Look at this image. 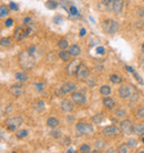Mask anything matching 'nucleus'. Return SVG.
<instances>
[{
	"label": "nucleus",
	"mask_w": 144,
	"mask_h": 153,
	"mask_svg": "<svg viewBox=\"0 0 144 153\" xmlns=\"http://www.w3.org/2000/svg\"><path fill=\"white\" fill-rule=\"evenodd\" d=\"M59 57H60L63 61H70V57H71V55H70L69 51L66 52V51H64V50H62V51L59 52Z\"/></svg>",
	"instance_id": "393cba45"
},
{
	"label": "nucleus",
	"mask_w": 144,
	"mask_h": 153,
	"mask_svg": "<svg viewBox=\"0 0 144 153\" xmlns=\"http://www.w3.org/2000/svg\"><path fill=\"white\" fill-rule=\"evenodd\" d=\"M115 114H116V117H117V118H124V117L127 115V112H125V110L119 109V110H116Z\"/></svg>",
	"instance_id": "473e14b6"
},
{
	"label": "nucleus",
	"mask_w": 144,
	"mask_h": 153,
	"mask_svg": "<svg viewBox=\"0 0 144 153\" xmlns=\"http://www.w3.org/2000/svg\"><path fill=\"white\" fill-rule=\"evenodd\" d=\"M102 102H103V105H104L105 108L109 110H112L114 107H115V101H114V99L110 98V97H105Z\"/></svg>",
	"instance_id": "dca6fc26"
},
{
	"label": "nucleus",
	"mask_w": 144,
	"mask_h": 153,
	"mask_svg": "<svg viewBox=\"0 0 144 153\" xmlns=\"http://www.w3.org/2000/svg\"><path fill=\"white\" fill-rule=\"evenodd\" d=\"M71 99L74 103L79 104V105H82L87 102V97L82 92H78V91L71 93Z\"/></svg>",
	"instance_id": "9d476101"
},
{
	"label": "nucleus",
	"mask_w": 144,
	"mask_h": 153,
	"mask_svg": "<svg viewBox=\"0 0 144 153\" xmlns=\"http://www.w3.org/2000/svg\"><path fill=\"white\" fill-rule=\"evenodd\" d=\"M30 20H31V19H30L29 17H27V18H26V19L23 20V23H24V25H27V23H28V22H29V21H30Z\"/></svg>",
	"instance_id": "8fccbe9b"
},
{
	"label": "nucleus",
	"mask_w": 144,
	"mask_h": 153,
	"mask_svg": "<svg viewBox=\"0 0 144 153\" xmlns=\"http://www.w3.org/2000/svg\"><path fill=\"white\" fill-rule=\"evenodd\" d=\"M61 109H62L63 112H66V113L72 112L73 109H74V102L71 101V100L64 99V100H62V102H61Z\"/></svg>",
	"instance_id": "f8f14e48"
},
{
	"label": "nucleus",
	"mask_w": 144,
	"mask_h": 153,
	"mask_svg": "<svg viewBox=\"0 0 144 153\" xmlns=\"http://www.w3.org/2000/svg\"><path fill=\"white\" fill-rule=\"evenodd\" d=\"M22 123H23V119L21 117H12V118H8L5 121V126L9 131H17Z\"/></svg>",
	"instance_id": "f03ea898"
},
{
	"label": "nucleus",
	"mask_w": 144,
	"mask_h": 153,
	"mask_svg": "<svg viewBox=\"0 0 144 153\" xmlns=\"http://www.w3.org/2000/svg\"><path fill=\"white\" fill-rule=\"evenodd\" d=\"M71 143V139L69 137H64L63 138V142H61L62 145H66V144H70Z\"/></svg>",
	"instance_id": "ea45409f"
},
{
	"label": "nucleus",
	"mask_w": 144,
	"mask_h": 153,
	"mask_svg": "<svg viewBox=\"0 0 144 153\" xmlns=\"http://www.w3.org/2000/svg\"><path fill=\"white\" fill-rule=\"evenodd\" d=\"M142 52H144V42L142 44Z\"/></svg>",
	"instance_id": "3c124183"
},
{
	"label": "nucleus",
	"mask_w": 144,
	"mask_h": 153,
	"mask_svg": "<svg viewBox=\"0 0 144 153\" xmlns=\"http://www.w3.org/2000/svg\"><path fill=\"white\" fill-rule=\"evenodd\" d=\"M105 147V142L103 140H98L95 142V148L96 149H103Z\"/></svg>",
	"instance_id": "c9c22d12"
},
{
	"label": "nucleus",
	"mask_w": 144,
	"mask_h": 153,
	"mask_svg": "<svg viewBox=\"0 0 144 153\" xmlns=\"http://www.w3.org/2000/svg\"><path fill=\"white\" fill-rule=\"evenodd\" d=\"M55 94L57 95V97H59V98H62V97H63V95H64L66 93L63 92V90H62V89L60 88V89H57V90H55Z\"/></svg>",
	"instance_id": "58836bf2"
},
{
	"label": "nucleus",
	"mask_w": 144,
	"mask_h": 153,
	"mask_svg": "<svg viewBox=\"0 0 144 153\" xmlns=\"http://www.w3.org/2000/svg\"><path fill=\"white\" fill-rule=\"evenodd\" d=\"M103 120H104V113H102V112L94 114V117H92V122L94 124H100Z\"/></svg>",
	"instance_id": "aec40b11"
},
{
	"label": "nucleus",
	"mask_w": 144,
	"mask_h": 153,
	"mask_svg": "<svg viewBox=\"0 0 144 153\" xmlns=\"http://www.w3.org/2000/svg\"><path fill=\"white\" fill-rule=\"evenodd\" d=\"M79 150H80V152H82V153H89V152H91V147L88 145V144H82Z\"/></svg>",
	"instance_id": "7c9ffc66"
},
{
	"label": "nucleus",
	"mask_w": 144,
	"mask_h": 153,
	"mask_svg": "<svg viewBox=\"0 0 144 153\" xmlns=\"http://www.w3.org/2000/svg\"><path fill=\"white\" fill-rule=\"evenodd\" d=\"M119 94H120L121 98H124V99L130 97V94H131V88L129 87V86H122V87L119 89Z\"/></svg>",
	"instance_id": "2eb2a0df"
},
{
	"label": "nucleus",
	"mask_w": 144,
	"mask_h": 153,
	"mask_svg": "<svg viewBox=\"0 0 144 153\" xmlns=\"http://www.w3.org/2000/svg\"><path fill=\"white\" fill-rule=\"evenodd\" d=\"M102 132H103V134H104L105 137L114 138L120 134V129L116 128L115 126H104V128H103Z\"/></svg>",
	"instance_id": "423d86ee"
},
{
	"label": "nucleus",
	"mask_w": 144,
	"mask_h": 153,
	"mask_svg": "<svg viewBox=\"0 0 144 153\" xmlns=\"http://www.w3.org/2000/svg\"><path fill=\"white\" fill-rule=\"evenodd\" d=\"M102 30L105 33H108V34H114L119 30V23L116 21H114V20H111V19L105 20L102 23Z\"/></svg>",
	"instance_id": "7ed1b4c3"
},
{
	"label": "nucleus",
	"mask_w": 144,
	"mask_h": 153,
	"mask_svg": "<svg viewBox=\"0 0 144 153\" xmlns=\"http://www.w3.org/2000/svg\"><path fill=\"white\" fill-rule=\"evenodd\" d=\"M10 8L12 10H18V6L15 2H10Z\"/></svg>",
	"instance_id": "a18cd8bd"
},
{
	"label": "nucleus",
	"mask_w": 144,
	"mask_h": 153,
	"mask_svg": "<svg viewBox=\"0 0 144 153\" xmlns=\"http://www.w3.org/2000/svg\"><path fill=\"white\" fill-rule=\"evenodd\" d=\"M110 80H111V82H113V83H115V84H120L123 79H122V76H120L119 74L113 73V74H111L110 76Z\"/></svg>",
	"instance_id": "b1692460"
},
{
	"label": "nucleus",
	"mask_w": 144,
	"mask_h": 153,
	"mask_svg": "<svg viewBox=\"0 0 144 153\" xmlns=\"http://www.w3.org/2000/svg\"><path fill=\"white\" fill-rule=\"evenodd\" d=\"M34 50H36V48H34V47H30L28 51H29V53H31V55H33V53H34Z\"/></svg>",
	"instance_id": "de8ad7c7"
},
{
	"label": "nucleus",
	"mask_w": 144,
	"mask_h": 153,
	"mask_svg": "<svg viewBox=\"0 0 144 153\" xmlns=\"http://www.w3.org/2000/svg\"><path fill=\"white\" fill-rule=\"evenodd\" d=\"M32 107L36 111L41 112V111H43L44 110V102L43 101H41V100H39V101H37V102H34V103L32 104Z\"/></svg>",
	"instance_id": "412c9836"
},
{
	"label": "nucleus",
	"mask_w": 144,
	"mask_h": 153,
	"mask_svg": "<svg viewBox=\"0 0 144 153\" xmlns=\"http://www.w3.org/2000/svg\"><path fill=\"white\" fill-rule=\"evenodd\" d=\"M70 12H71V15H73V16H74V15H77V13H78L77 8H75V7H73V6H72V7H70Z\"/></svg>",
	"instance_id": "37998d69"
},
{
	"label": "nucleus",
	"mask_w": 144,
	"mask_h": 153,
	"mask_svg": "<svg viewBox=\"0 0 144 153\" xmlns=\"http://www.w3.org/2000/svg\"><path fill=\"white\" fill-rule=\"evenodd\" d=\"M81 65V61L80 60H72L68 63L66 69V72L69 76H73V74H77V71L79 69V66Z\"/></svg>",
	"instance_id": "6e6552de"
},
{
	"label": "nucleus",
	"mask_w": 144,
	"mask_h": 153,
	"mask_svg": "<svg viewBox=\"0 0 144 153\" xmlns=\"http://www.w3.org/2000/svg\"><path fill=\"white\" fill-rule=\"evenodd\" d=\"M123 8V1L122 0H114L112 4V9L114 12H121Z\"/></svg>",
	"instance_id": "f3484780"
},
{
	"label": "nucleus",
	"mask_w": 144,
	"mask_h": 153,
	"mask_svg": "<svg viewBox=\"0 0 144 153\" xmlns=\"http://www.w3.org/2000/svg\"><path fill=\"white\" fill-rule=\"evenodd\" d=\"M50 134H51V137H53L55 139H59L61 137V131L60 130H52L50 132Z\"/></svg>",
	"instance_id": "72a5a7b5"
},
{
	"label": "nucleus",
	"mask_w": 144,
	"mask_h": 153,
	"mask_svg": "<svg viewBox=\"0 0 144 153\" xmlns=\"http://www.w3.org/2000/svg\"><path fill=\"white\" fill-rule=\"evenodd\" d=\"M77 131L80 134H92L93 133V126L90 123H84V122H79L77 123Z\"/></svg>",
	"instance_id": "39448f33"
},
{
	"label": "nucleus",
	"mask_w": 144,
	"mask_h": 153,
	"mask_svg": "<svg viewBox=\"0 0 144 153\" xmlns=\"http://www.w3.org/2000/svg\"><path fill=\"white\" fill-rule=\"evenodd\" d=\"M61 89L63 90V92L66 93H73L78 91V86L74 82H66L64 84H62Z\"/></svg>",
	"instance_id": "ddd939ff"
},
{
	"label": "nucleus",
	"mask_w": 144,
	"mask_h": 153,
	"mask_svg": "<svg viewBox=\"0 0 144 153\" xmlns=\"http://www.w3.org/2000/svg\"><path fill=\"white\" fill-rule=\"evenodd\" d=\"M127 144L129 147H136V145H138V141H136L135 139H129Z\"/></svg>",
	"instance_id": "4c0bfd02"
},
{
	"label": "nucleus",
	"mask_w": 144,
	"mask_h": 153,
	"mask_svg": "<svg viewBox=\"0 0 144 153\" xmlns=\"http://www.w3.org/2000/svg\"><path fill=\"white\" fill-rule=\"evenodd\" d=\"M69 52H70V55H74V57H77L81 53V48L77 46V44H72L70 46V48H69Z\"/></svg>",
	"instance_id": "a211bd4d"
},
{
	"label": "nucleus",
	"mask_w": 144,
	"mask_h": 153,
	"mask_svg": "<svg viewBox=\"0 0 144 153\" xmlns=\"http://www.w3.org/2000/svg\"><path fill=\"white\" fill-rule=\"evenodd\" d=\"M125 69H127V71H130V72H132V73H134V70H133V68H131V67L127 66V67H125Z\"/></svg>",
	"instance_id": "09e8293b"
},
{
	"label": "nucleus",
	"mask_w": 144,
	"mask_h": 153,
	"mask_svg": "<svg viewBox=\"0 0 144 153\" xmlns=\"http://www.w3.org/2000/svg\"><path fill=\"white\" fill-rule=\"evenodd\" d=\"M58 47L60 48L61 50H66L68 47H69V41L66 39H60L59 42H58Z\"/></svg>",
	"instance_id": "a878e982"
},
{
	"label": "nucleus",
	"mask_w": 144,
	"mask_h": 153,
	"mask_svg": "<svg viewBox=\"0 0 144 153\" xmlns=\"http://www.w3.org/2000/svg\"><path fill=\"white\" fill-rule=\"evenodd\" d=\"M28 135V130H18L16 132V137L18 139H23Z\"/></svg>",
	"instance_id": "c85d7f7f"
},
{
	"label": "nucleus",
	"mask_w": 144,
	"mask_h": 153,
	"mask_svg": "<svg viewBox=\"0 0 144 153\" xmlns=\"http://www.w3.org/2000/svg\"><path fill=\"white\" fill-rule=\"evenodd\" d=\"M62 21H63V18H62V16L57 15V16L53 18V22H55V25H60V23H62Z\"/></svg>",
	"instance_id": "e433bc0d"
},
{
	"label": "nucleus",
	"mask_w": 144,
	"mask_h": 153,
	"mask_svg": "<svg viewBox=\"0 0 144 153\" xmlns=\"http://www.w3.org/2000/svg\"><path fill=\"white\" fill-rule=\"evenodd\" d=\"M9 92L12 94L13 97H20L24 92V88L21 84H13L9 88Z\"/></svg>",
	"instance_id": "9b49d317"
},
{
	"label": "nucleus",
	"mask_w": 144,
	"mask_h": 153,
	"mask_svg": "<svg viewBox=\"0 0 144 153\" xmlns=\"http://www.w3.org/2000/svg\"><path fill=\"white\" fill-rule=\"evenodd\" d=\"M113 1H114V0H101V2L105 6H109L111 5V4H113Z\"/></svg>",
	"instance_id": "79ce46f5"
},
{
	"label": "nucleus",
	"mask_w": 144,
	"mask_h": 153,
	"mask_svg": "<svg viewBox=\"0 0 144 153\" xmlns=\"http://www.w3.org/2000/svg\"><path fill=\"white\" fill-rule=\"evenodd\" d=\"M85 33H87V30H85L84 28H82V29L80 30V36H81V37H83V36H85Z\"/></svg>",
	"instance_id": "49530a36"
},
{
	"label": "nucleus",
	"mask_w": 144,
	"mask_h": 153,
	"mask_svg": "<svg viewBox=\"0 0 144 153\" xmlns=\"http://www.w3.org/2000/svg\"><path fill=\"white\" fill-rule=\"evenodd\" d=\"M0 44H1V47H2V48H9L11 46V39L10 38H2L1 39V41H0Z\"/></svg>",
	"instance_id": "cd10ccee"
},
{
	"label": "nucleus",
	"mask_w": 144,
	"mask_h": 153,
	"mask_svg": "<svg viewBox=\"0 0 144 153\" xmlns=\"http://www.w3.org/2000/svg\"><path fill=\"white\" fill-rule=\"evenodd\" d=\"M12 23H13V21H12V19H7L6 20V22H5V25H6V27H11L12 26Z\"/></svg>",
	"instance_id": "a19ab883"
},
{
	"label": "nucleus",
	"mask_w": 144,
	"mask_h": 153,
	"mask_svg": "<svg viewBox=\"0 0 144 153\" xmlns=\"http://www.w3.org/2000/svg\"><path fill=\"white\" fill-rule=\"evenodd\" d=\"M45 7H47L48 9L53 10L55 8H58V2H57V1H53V0H49V1L45 2Z\"/></svg>",
	"instance_id": "bb28decb"
},
{
	"label": "nucleus",
	"mask_w": 144,
	"mask_h": 153,
	"mask_svg": "<svg viewBox=\"0 0 144 153\" xmlns=\"http://www.w3.org/2000/svg\"><path fill=\"white\" fill-rule=\"evenodd\" d=\"M59 123H60L59 120L57 118H53V117H51L47 120V126H50V128H55L57 126H59Z\"/></svg>",
	"instance_id": "4be33fe9"
},
{
	"label": "nucleus",
	"mask_w": 144,
	"mask_h": 153,
	"mask_svg": "<svg viewBox=\"0 0 144 153\" xmlns=\"http://www.w3.org/2000/svg\"><path fill=\"white\" fill-rule=\"evenodd\" d=\"M136 117L140 118V119L144 118V108L143 107H140V108H138V110H136Z\"/></svg>",
	"instance_id": "2f4dec72"
},
{
	"label": "nucleus",
	"mask_w": 144,
	"mask_h": 153,
	"mask_svg": "<svg viewBox=\"0 0 144 153\" xmlns=\"http://www.w3.org/2000/svg\"><path fill=\"white\" fill-rule=\"evenodd\" d=\"M16 79L17 81L21 82V83H26L29 81V74L26 71H20L16 73Z\"/></svg>",
	"instance_id": "4468645a"
},
{
	"label": "nucleus",
	"mask_w": 144,
	"mask_h": 153,
	"mask_svg": "<svg viewBox=\"0 0 144 153\" xmlns=\"http://www.w3.org/2000/svg\"><path fill=\"white\" fill-rule=\"evenodd\" d=\"M119 152L127 153L129 152V145H127V144H121V145L119 147Z\"/></svg>",
	"instance_id": "f704fd0d"
},
{
	"label": "nucleus",
	"mask_w": 144,
	"mask_h": 153,
	"mask_svg": "<svg viewBox=\"0 0 144 153\" xmlns=\"http://www.w3.org/2000/svg\"><path fill=\"white\" fill-rule=\"evenodd\" d=\"M31 32V28L24 25V26H19L17 27V29L15 30V39L17 41H21L23 39L28 37Z\"/></svg>",
	"instance_id": "20e7f679"
},
{
	"label": "nucleus",
	"mask_w": 144,
	"mask_h": 153,
	"mask_svg": "<svg viewBox=\"0 0 144 153\" xmlns=\"http://www.w3.org/2000/svg\"><path fill=\"white\" fill-rule=\"evenodd\" d=\"M136 137H143L144 135V124H138L134 126V132H133Z\"/></svg>",
	"instance_id": "6ab92c4d"
},
{
	"label": "nucleus",
	"mask_w": 144,
	"mask_h": 153,
	"mask_svg": "<svg viewBox=\"0 0 144 153\" xmlns=\"http://www.w3.org/2000/svg\"><path fill=\"white\" fill-rule=\"evenodd\" d=\"M100 93L102 95H104V97H108V95L111 94V88L109 86H102L100 88Z\"/></svg>",
	"instance_id": "5701e85b"
},
{
	"label": "nucleus",
	"mask_w": 144,
	"mask_h": 153,
	"mask_svg": "<svg viewBox=\"0 0 144 153\" xmlns=\"http://www.w3.org/2000/svg\"><path fill=\"white\" fill-rule=\"evenodd\" d=\"M120 129L123 133L125 134H131L134 132V126H133V123L130 120H123L121 121L120 123Z\"/></svg>",
	"instance_id": "1a4fd4ad"
},
{
	"label": "nucleus",
	"mask_w": 144,
	"mask_h": 153,
	"mask_svg": "<svg viewBox=\"0 0 144 153\" xmlns=\"http://www.w3.org/2000/svg\"><path fill=\"white\" fill-rule=\"evenodd\" d=\"M142 143L144 144V137H143V139H142Z\"/></svg>",
	"instance_id": "603ef678"
},
{
	"label": "nucleus",
	"mask_w": 144,
	"mask_h": 153,
	"mask_svg": "<svg viewBox=\"0 0 144 153\" xmlns=\"http://www.w3.org/2000/svg\"><path fill=\"white\" fill-rule=\"evenodd\" d=\"M8 16V8L6 6H1L0 7V17L1 18H6Z\"/></svg>",
	"instance_id": "c756f323"
},
{
	"label": "nucleus",
	"mask_w": 144,
	"mask_h": 153,
	"mask_svg": "<svg viewBox=\"0 0 144 153\" xmlns=\"http://www.w3.org/2000/svg\"><path fill=\"white\" fill-rule=\"evenodd\" d=\"M96 52L100 53V55L104 53V48H103V47H98V48H96Z\"/></svg>",
	"instance_id": "c03bdc74"
},
{
	"label": "nucleus",
	"mask_w": 144,
	"mask_h": 153,
	"mask_svg": "<svg viewBox=\"0 0 144 153\" xmlns=\"http://www.w3.org/2000/svg\"><path fill=\"white\" fill-rule=\"evenodd\" d=\"M89 76V68L84 63L81 62V65L79 66V69L77 71V79L80 81H84L87 80V78Z\"/></svg>",
	"instance_id": "0eeeda50"
},
{
	"label": "nucleus",
	"mask_w": 144,
	"mask_h": 153,
	"mask_svg": "<svg viewBox=\"0 0 144 153\" xmlns=\"http://www.w3.org/2000/svg\"><path fill=\"white\" fill-rule=\"evenodd\" d=\"M18 63L22 70H31L36 66V59L29 51H21L18 57Z\"/></svg>",
	"instance_id": "f257e3e1"
}]
</instances>
